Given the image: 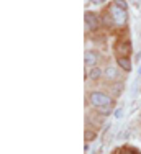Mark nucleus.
<instances>
[{
	"mask_svg": "<svg viewBox=\"0 0 141 154\" xmlns=\"http://www.w3.org/2000/svg\"><path fill=\"white\" fill-rule=\"evenodd\" d=\"M89 102H90L95 108L105 107V105H112V98L103 92H92L89 95Z\"/></svg>",
	"mask_w": 141,
	"mask_h": 154,
	"instance_id": "1",
	"label": "nucleus"
},
{
	"mask_svg": "<svg viewBox=\"0 0 141 154\" xmlns=\"http://www.w3.org/2000/svg\"><path fill=\"white\" fill-rule=\"evenodd\" d=\"M108 13L112 15V20L117 25H120V26H121V25H125V23H127V20H128V12H127V10H123V8H120V7H117L115 3L108 8Z\"/></svg>",
	"mask_w": 141,
	"mask_h": 154,
	"instance_id": "2",
	"label": "nucleus"
},
{
	"mask_svg": "<svg viewBox=\"0 0 141 154\" xmlns=\"http://www.w3.org/2000/svg\"><path fill=\"white\" fill-rule=\"evenodd\" d=\"M85 23H87V28H89V30L94 31V30H97V28H99L100 20H99V17L94 15L92 12H87V13H85Z\"/></svg>",
	"mask_w": 141,
	"mask_h": 154,
	"instance_id": "3",
	"label": "nucleus"
},
{
	"mask_svg": "<svg viewBox=\"0 0 141 154\" xmlns=\"http://www.w3.org/2000/svg\"><path fill=\"white\" fill-rule=\"evenodd\" d=\"M84 59H85V64H87V66L94 67V66L99 62V54L95 53V51L90 49V51H87V53H85V57H84Z\"/></svg>",
	"mask_w": 141,
	"mask_h": 154,
	"instance_id": "4",
	"label": "nucleus"
},
{
	"mask_svg": "<svg viewBox=\"0 0 141 154\" xmlns=\"http://www.w3.org/2000/svg\"><path fill=\"white\" fill-rule=\"evenodd\" d=\"M105 77L108 80H112V82H115V80L120 79V72H118L117 67H112V66H108V67L105 69Z\"/></svg>",
	"mask_w": 141,
	"mask_h": 154,
	"instance_id": "5",
	"label": "nucleus"
},
{
	"mask_svg": "<svg viewBox=\"0 0 141 154\" xmlns=\"http://www.w3.org/2000/svg\"><path fill=\"white\" fill-rule=\"evenodd\" d=\"M117 62H118V66H120V67L125 69V71H130V69H131V64H130V59H128L127 56H118Z\"/></svg>",
	"mask_w": 141,
	"mask_h": 154,
	"instance_id": "6",
	"label": "nucleus"
},
{
	"mask_svg": "<svg viewBox=\"0 0 141 154\" xmlns=\"http://www.w3.org/2000/svg\"><path fill=\"white\" fill-rule=\"evenodd\" d=\"M117 51H118V53H125V56H128V54L131 53V48H130L128 43H127V45H125V43H118V45H117Z\"/></svg>",
	"mask_w": 141,
	"mask_h": 154,
	"instance_id": "7",
	"label": "nucleus"
},
{
	"mask_svg": "<svg viewBox=\"0 0 141 154\" xmlns=\"http://www.w3.org/2000/svg\"><path fill=\"white\" fill-rule=\"evenodd\" d=\"M100 75H102V71H100L99 67H92L90 71H89V77H90V79H94V80L100 79Z\"/></svg>",
	"mask_w": 141,
	"mask_h": 154,
	"instance_id": "8",
	"label": "nucleus"
},
{
	"mask_svg": "<svg viewBox=\"0 0 141 154\" xmlns=\"http://www.w3.org/2000/svg\"><path fill=\"white\" fill-rule=\"evenodd\" d=\"M97 112L100 113V115H110V112H112V105H105V107H100V108H97Z\"/></svg>",
	"mask_w": 141,
	"mask_h": 154,
	"instance_id": "9",
	"label": "nucleus"
},
{
	"mask_svg": "<svg viewBox=\"0 0 141 154\" xmlns=\"http://www.w3.org/2000/svg\"><path fill=\"white\" fill-rule=\"evenodd\" d=\"M113 3H115L117 7H120V8H123V10L128 8V3L125 2V0H113Z\"/></svg>",
	"mask_w": 141,
	"mask_h": 154,
	"instance_id": "10",
	"label": "nucleus"
},
{
	"mask_svg": "<svg viewBox=\"0 0 141 154\" xmlns=\"http://www.w3.org/2000/svg\"><path fill=\"white\" fill-rule=\"evenodd\" d=\"M94 138H95L94 131H85V141H92Z\"/></svg>",
	"mask_w": 141,
	"mask_h": 154,
	"instance_id": "11",
	"label": "nucleus"
},
{
	"mask_svg": "<svg viewBox=\"0 0 141 154\" xmlns=\"http://www.w3.org/2000/svg\"><path fill=\"white\" fill-rule=\"evenodd\" d=\"M110 17H112V15H110V13H107V15L102 18V21H105V25H112V23H115L113 20H110Z\"/></svg>",
	"mask_w": 141,
	"mask_h": 154,
	"instance_id": "12",
	"label": "nucleus"
},
{
	"mask_svg": "<svg viewBox=\"0 0 141 154\" xmlns=\"http://www.w3.org/2000/svg\"><path fill=\"white\" fill-rule=\"evenodd\" d=\"M123 116V108H117L115 110V118H121Z\"/></svg>",
	"mask_w": 141,
	"mask_h": 154,
	"instance_id": "13",
	"label": "nucleus"
},
{
	"mask_svg": "<svg viewBox=\"0 0 141 154\" xmlns=\"http://www.w3.org/2000/svg\"><path fill=\"white\" fill-rule=\"evenodd\" d=\"M100 149H102V144H95V146H94V149L90 151V154H97Z\"/></svg>",
	"mask_w": 141,
	"mask_h": 154,
	"instance_id": "14",
	"label": "nucleus"
},
{
	"mask_svg": "<svg viewBox=\"0 0 141 154\" xmlns=\"http://www.w3.org/2000/svg\"><path fill=\"white\" fill-rule=\"evenodd\" d=\"M141 75V66H139V69H138V77Z\"/></svg>",
	"mask_w": 141,
	"mask_h": 154,
	"instance_id": "15",
	"label": "nucleus"
},
{
	"mask_svg": "<svg viewBox=\"0 0 141 154\" xmlns=\"http://www.w3.org/2000/svg\"><path fill=\"white\" fill-rule=\"evenodd\" d=\"M92 2H95V3H100V2H102V0H92Z\"/></svg>",
	"mask_w": 141,
	"mask_h": 154,
	"instance_id": "16",
	"label": "nucleus"
},
{
	"mask_svg": "<svg viewBox=\"0 0 141 154\" xmlns=\"http://www.w3.org/2000/svg\"><path fill=\"white\" fill-rule=\"evenodd\" d=\"M120 154H128V152H127V151H121ZM136 154H139V152H136Z\"/></svg>",
	"mask_w": 141,
	"mask_h": 154,
	"instance_id": "17",
	"label": "nucleus"
},
{
	"mask_svg": "<svg viewBox=\"0 0 141 154\" xmlns=\"http://www.w3.org/2000/svg\"><path fill=\"white\" fill-rule=\"evenodd\" d=\"M139 118H141V116H139Z\"/></svg>",
	"mask_w": 141,
	"mask_h": 154,
	"instance_id": "18",
	"label": "nucleus"
}]
</instances>
